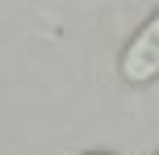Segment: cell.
<instances>
[{
    "instance_id": "6da1fadb",
    "label": "cell",
    "mask_w": 159,
    "mask_h": 155,
    "mask_svg": "<svg viewBox=\"0 0 159 155\" xmlns=\"http://www.w3.org/2000/svg\"><path fill=\"white\" fill-rule=\"evenodd\" d=\"M121 75L130 84H151L159 75V13L130 38L126 55H121Z\"/></svg>"
}]
</instances>
